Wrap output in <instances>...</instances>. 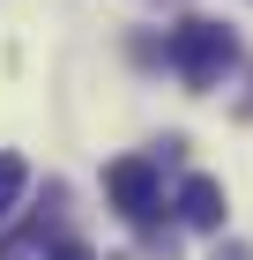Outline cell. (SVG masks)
Instances as JSON below:
<instances>
[{
    "label": "cell",
    "instance_id": "obj_1",
    "mask_svg": "<svg viewBox=\"0 0 253 260\" xmlns=\"http://www.w3.org/2000/svg\"><path fill=\"white\" fill-rule=\"evenodd\" d=\"M164 60L194 82V89H209V82L231 67V30H216V22H179L172 45H164Z\"/></svg>",
    "mask_w": 253,
    "mask_h": 260
},
{
    "label": "cell",
    "instance_id": "obj_2",
    "mask_svg": "<svg viewBox=\"0 0 253 260\" xmlns=\"http://www.w3.org/2000/svg\"><path fill=\"white\" fill-rule=\"evenodd\" d=\"M104 193H112V208L127 223H149L156 216V164L149 156H119L112 171H104Z\"/></svg>",
    "mask_w": 253,
    "mask_h": 260
},
{
    "label": "cell",
    "instance_id": "obj_3",
    "mask_svg": "<svg viewBox=\"0 0 253 260\" xmlns=\"http://www.w3.org/2000/svg\"><path fill=\"white\" fill-rule=\"evenodd\" d=\"M179 216L194 223V231H216V223H223V186H216V179H201V171H194V179L179 186Z\"/></svg>",
    "mask_w": 253,
    "mask_h": 260
},
{
    "label": "cell",
    "instance_id": "obj_4",
    "mask_svg": "<svg viewBox=\"0 0 253 260\" xmlns=\"http://www.w3.org/2000/svg\"><path fill=\"white\" fill-rule=\"evenodd\" d=\"M22 179H30V171H22V156H8V149H0V216H8V201L22 193Z\"/></svg>",
    "mask_w": 253,
    "mask_h": 260
},
{
    "label": "cell",
    "instance_id": "obj_5",
    "mask_svg": "<svg viewBox=\"0 0 253 260\" xmlns=\"http://www.w3.org/2000/svg\"><path fill=\"white\" fill-rule=\"evenodd\" d=\"M52 260H97V253H90V245H75V238H67V245H52Z\"/></svg>",
    "mask_w": 253,
    "mask_h": 260
},
{
    "label": "cell",
    "instance_id": "obj_6",
    "mask_svg": "<svg viewBox=\"0 0 253 260\" xmlns=\"http://www.w3.org/2000/svg\"><path fill=\"white\" fill-rule=\"evenodd\" d=\"M216 260H253V253H246V245H216Z\"/></svg>",
    "mask_w": 253,
    "mask_h": 260
}]
</instances>
